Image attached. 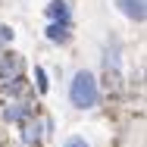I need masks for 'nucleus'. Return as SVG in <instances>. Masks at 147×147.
Wrapping results in <instances>:
<instances>
[{"mask_svg": "<svg viewBox=\"0 0 147 147\" xmlns=\"http://www.w3.org/2000/svg\"><path fill=\"white\" fill-rule=\"evenodd\" d=\"M116 6L119 9H122V16H128V19H131V22H138V25H141V22H144V0H116Z\"/></svg>", "mask_w": 147, "mask_h": 147, "instance_id": "39448f33", "label": "nucleus"}, {"mask_svg": "<svg viewBox=\"0 0 147 147\" xmlns=\"http://www.w3.org/2000/svg\"><path fill=\"white\" fill-rule=\"evenodd\" d=\"M63 147H91V144L85 141V138H78V135H75V138H69V141H66Z\"/></svg>", "mask_w": 147, "mask_h": 147, "instance_id": "6e6552de", "label": "nucleus"}, {"mask_svg": "<svg viewBox=\"0 0 147 147\" xmlns=\"http://www.w3.org/2000/svg\"><path fill=\"white\" fill-rule=\"evenodd\" d=\"M0 116H3V122H13V125H19L22 119L34 116V103H31V97L25 94V97H9L6 103H3V110H0Z\"/></svg>", "mask_w": 147, "mask_h": 147, "instance_id": "f03ea898", "label": "nucleus"}, {"mask_svg": "<svg viewBox=\"0 0 147 147\" xmlns=\"http://www.w3.org/2000/svg\"><path fill=\"white\" fill-rule=\"evenodd\" d=\"M34 82H38V94H47V91H50V82H47V72H44L41 66L34 69Z\"/></svg>", "mask_w": 147, "mask_h": 147, "instance_id": "0eeeda50", "label": "nucleus"}, {"mask_svg": "<svg viewBox=\"0 0 147 147\" xmlns=\"http://www.w3.org/2000/svg\"><path fill=\"white\" fill-rule=\"evenodd\" d=\"M47 19L50 22H72V9L66 0H50L47 3Z\"/></svg>", "mask_w": 147, "mask_h": 147, "instance_id": "423d86ee", "label": "nucleus"}, {"mask_svg": "<svg viewBox=\"0 0 147 147\" xmlns=\"http://www.w3.org/2000/svg\"><path fill=\"white\" fill-rule=\"evenodd\" d=\"M25 75V59L22 53H13V50H3L0 53V85L3 82H16Z\"/></svg>", "mask_w": 147, "mask_h": 147, "instance_id": "7ed1b4c3", "label": "nucleus"}, {"mask_svg": "<svg viewBox=\"0 0 147 147\" xmlns=\"http://www.w3.org/2000/svg\"><path fill=\"white\" fill-rule=\"evenodd\" d=\"M47 41H53V44H69L72 41V22H47Z\"/></svg>", "mask_w": 147, "mask_h": 147, "instance_id": "20e7f679", "label": "nucleus"}, {"mask_svg": "<svg viewBox=\"0 0 147 147\" xmlns=\"http://www.w3.org/2000/svg\"><path fill=\"white\" fill-rule=\"evenodd\" d=\"M69 103L75 110H94L100 103V85L94 78V72L88 69H78L69 82Z\"/></svg>", "mask_w": 147, "mask_h": 147, "instance_id": "f257e3e1", "label": "nucleus"}, {"mask_svg": "<svg viewBox=\"0 0 147 147\" xmlns=\"http://www.w3.org/2000/svg\"><path fill=\"white\" fill-rule=\"evenodd\" d=\"M0 41H3V44L13 41V28H9V25H0Z\"/></svg>", "mask_w": 147, "mask_h": 147, "instance_id": "1a4fd4ad", "label": "nucleus"}, {"mask_svg": "<svg viewBox=\"0 0 147 147\" xmlns=\"http://www.w3.org/2000/svg\"><path fill=\"white\" fill-rule=\"evenodd\" d=\"M0 53H3V41H0Z\"/></svg>", "mask_w": 147, "mask_h": 147, "instance_id": "9d476101", "label": "nucleus"}]
</instances>
